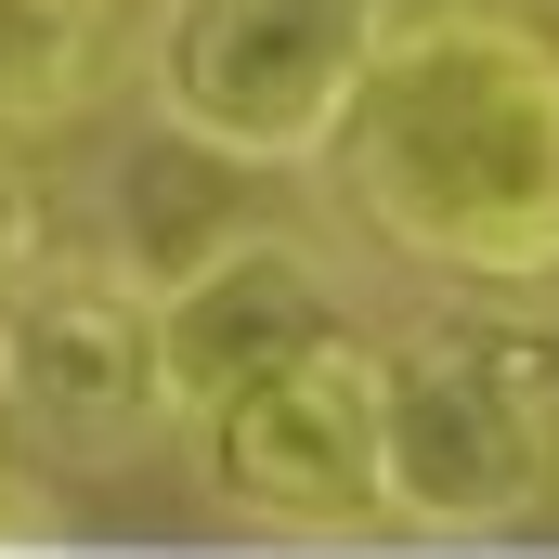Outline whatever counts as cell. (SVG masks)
Segmentation results:
<instances>
[{
	"label": "cell",
	"instance_id": "cell-1",
	"mask_svg": "<svg viewBox=\"0 0 559 559\" xmlns=\"http://www.w3.org/2000/svg\"><path fill=\"white\" fill-rule=\"evenodd\" d=\"M325 156L352 209L429 274L481 299H521L559 274V39L521 0L391 13Z\"/></svg>",
	"mask_w": 559,
	"mask_h": 559
},
{
	"label": "cell",
	"instance_id": "cell-2",
	"mask_svg": "<svg viewBox=\"0 0 559 559\" xmlns=\"http://www.w3.org/2000/svg\"><path fill=\"white\" fill-rule=\"evenodd\" d=\"M378 455L391 521L508 534L559 481V338L521 312H429L378 338Z\"/></svg>",
	"mask_w": 559,
	"mask_h": 559
},
{
	"label": "cell",
	"instance_id": "cell-3",
	"mask_svg": "<svg viewBox=\"0 0 559 559\" xmlns=\"http://www.w3.org/2000/svg\"><path fill=\"white\" fill-rule=\"evenodd\" d=\"M378 39H391V0H169L143 92L169 143L222 169H312L352 118Z\"/></svg>",
	"mask_w": 559,
	"mask_h": 559
},
{
	"label": "cell",
	"instance_id": "cell-4",
	"mask_svg": "<svg viewBox=\"0 0 559 559\" xmlns=\"http://www.w3.org/2000/svg\"><path fill=\"white\" fill-rule=\"evenodd\" d=\"M209 481L274 521V534H365L391 521V455H378V338H312L274 378H248L235 404L195 417Z\"/></svg>",
	"mask_w": 559,
	"mask_h": 559
},
{
	"label": "cell",
	"instance_id": "cell-5",
	"mask_svg": "<svg viewBox=\"0 0 559 559\" xmlns=\"http://www.w3.org/2000/svg\"><path fill=\"white\" fill-rule=\"evenodd\" d=\"M0 404L39 442L118 455L143 429H169V378H156V286L118 261H52L0 299Z\"/></svg>",
	"mask_w": 559,
	"mask_h": 559
},
{
	"label": "cell",
	"instance_id": "cell-6",
	"mask_svg": "<svg viewBox=\"0 0 559 559\" xmlns=\"http://www.w3.org/2000/svg\"><path fill=\"white\" fill-rule=\"evenodd\" d=\"M338 286L312 248H274V235H222L195 261L156 274V378H169V429H195L209 404H235L248 378H274L286 352L338 338Z\"/></svg>",
	"mask_w": 559,
	"mask_h": 559
},
{
	"label": "cell",
	"instance_id": "cell-7",
	"mask_svg": "<svg viewBox=\"0 0 559 559\" xmlns=\"http://www.w3.org/2000/svg\"><path fill=\"white\" fill-rule=\"evenodd\" d=\"M169 0H0V131H66L156 66Z\"/></svg>",
	"mask_w": 559,
	"mask_h": 559
},
{
	"label": "cell",
	"instance_id": "cell-8",
	"mask_svg": "<svg viewBox=\"0 0 559 559\" xmlns=\"http://www.w3.org/2000/svg\"><path fill=\"white\" fill-rule=\"evenodd\" d=\"M26 274H52V195L26 169V131H0V299Z\"/></svg>",
	"mask_w": 559,
	"mask_h": 559
},
{
	"label": "cell",
	"instance_id": "cell-9",
	"mask_svg": "<svg viewBox=\"0 0 559 559\" xmlns=\"http://www.w3.org/2000/svg\"><path fill=\"white\" fill-rule=\"evenodd\" d=\"M0 534H13V442H0Z\"/></svg>",
	"mask_w": 559,
	"mask_h": 559
}]
</instances>
